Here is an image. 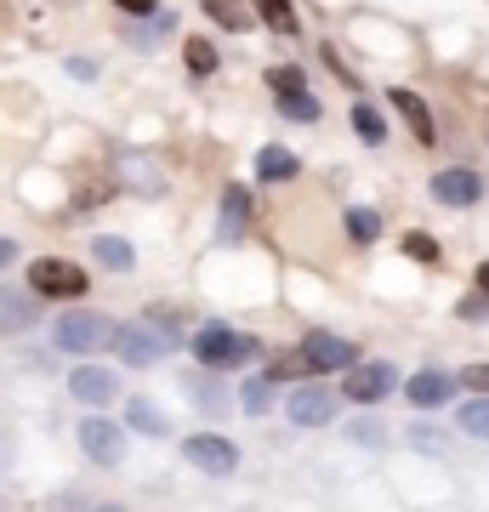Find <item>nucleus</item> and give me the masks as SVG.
<instances>
[{"label":"nucleus","mask_w":489,"mask_h":512,"mask_svg":"<svg viewBox=\"0 0 489 512\" xmlns=\"http://www.w3.org/2000/svg\"><path fill=\"white\" fill-rule=\"evenodd\" d=\"M239 404H245V416H262V410H268V376H256V382H245Z\"/></svg>","instance_id":"nucleus-26"},{"label":"nucleus","mask_w":489,"mask_h":512,"mask_svg":"<svg viewBox=\"0 0 489 512\" xmlns=\"http://www.w3.org/2000/svg\"><path fill=\"white\" fill-rule=\"evenodd\" d=\"M200 12L211 23H217V29H245V23H251V12H245V0H200Z\"/></svg>","instance_id":"nucleus-18"},{"label":"nucleus","mask_w":489,"mask_h":512,"mask_svg":"<svg viewBox=\"0 0 489 512\" xmlns=\"http://www.w3.org/2000/svg\"><path fill=\"white\" fill-rule=\"evenodd\" d=\"M279 114L308 126V120H319V97H313V92H279Z\"/></svg>","instance_id":"nucleus-22"},{"label":"nucleus","mask_w":489,"mask_h":512,"mask_svg":"<svg viewBox=\"0 0 489 512\" xmlns=\"http://www.w3.org/2000/svg\"><path fill=\"white\" fill-rule=\"evenodd\" d=\"M404 393H410V404H416V410H444V404H450V393H455V382L444 376V370H421V376H410V382H404Z\"/></svg>","instance_id":"nucleus-14"},{"label":"nucleus","mask_w":489,"mask_h":512,"mask_svg":"<svg viewBox=\"0 0 489 512\" xmlns=\"http://www.w3.org/2000/svg\"><path fill=\"white\" fill-rule=\"evenodd\" d=\"M114 6L131 12V18H154V6H160V0H114Z\"/></svg>","instance_id":"nucleus-30"},{"label":"nucleus","mask_w":489,"mask_h":512,"mask_svg":"<svg viewBox=\"0 0 489 512\" xmlns=\"http://www.w3.org/2000/svg\"><path fill=\"white\" fill-rule=\"evenodd\" d=\"M285 416L296 421V427H325V421L336 416V393H325V387H290Z\"/></svg>","instance_id":"nucleus-11"},{"label":"nucleus","mask_w":489,"mask_h":512,"mask_svg":"<svg viewBox=\"0 0 489 512\" xmlns=\"http://www.w3.org/2000/svg\"><path fill=\"white\" fill-rule=\"evenodd\" d=\"M126 421L137 427V433H148V439H165V416H160V410H154L148 399H137V404H131V410H126Z\"/></svg>","instance_id":"nucleus-23"},{"label":"nucleus","mask_w":489,"mask_h":512,"mask_svg":"<svg viewBox=\"0 0 489 512\" xmlns=\"http://www.w3.org/2000/svg\"><path fill=\"white\" fill-rule=\"evenodd\" d=\"M353 439H359V444H381V427H376V421H353Z\"/></svg>","instance_id":"nucleus-31"},{"label":"nucleus","mask_w":489,"mask_h":512,"mask_svg":"<svg viewBox=\"0 0 489 512\" xmlns=\"http://www.w3.org/2000/svg\"><path fill=\"white\" fill-rule=\"evenodd\" d=\"M251 6L273 35H296V6H290V0H251Z\"/></svg>","instance_id":"nucleus-20"},{"label":"nucleus","mask_w":489,"mask_h":512,"mask_svg":"<svg viewBox=\"0 0 489 512\" xmlns=\"http://www.w3.org/2000/svg\"><path fill=\"white\" fill-rule=\"evenodd\" d=\"M410 439H416L421 450H438V444H444V439H438V433H433V427H416V433H410Z\"/></svg>","instance_id":"nucleus-32"},{"label":"nucleus","mask_w":489,"mask_h":512,"mask_svg":"<svg viewBox=\"0 0 489 512\" xmlns=\"http://www.w3.org/2000/svg\"><path fill=\"white\" fill-rule=\"evenodd\" d=\"M302 365L319 370V376H330V370H353L359 365V348H353L347 336H336V330H308V336H302Z\"/></svg>","instance_id":"nucleus-5"},{"label":"nucleus","mask_w":489,"mask_h":512,"mask_svg":"<svg viewBox=\"0 0 489 512\" xmlns=\"http://www.w3.org/2000/svg\"><path fill=\"white\" fill-rule=\"evenodd\" d=\"M404 256H416V262H438V239L433 234H404Z\"/></svg>","instance_id":"nucleus-27"},{"label":"nucleus","mask_w":489,"mask_h":512,"mask_svg":"<svg viewBox=\"0 0 489 512\" xmlns=\"http://www.w3.org/2000/svg\"><path fill=\"white\" fill-rule=\"evenodd\" d=\"M268 86H273V92H308V80H302V69H296V63H290V69H273Z\"/></svg>","instance_id":"nucleus-28"},{"label":"nucleus","mask_w":489,"mask_h":512,"mask_svg":"<svg viewBox=\"0 0 489 512\" xmlns=\"http://www.w3.org/2000/svg\"><path fill=\"white\" fill-rule=\"evenodd\" d=\"M245 222H251V200H245V188H228L222 194V217H217V239L222 245H239L245 239Z\"/></svg>","instance_id":"nucleus-15"},{"label":"nucleus","mask_w":489,"mask_h":512,"mask_svg":"<svg viewBox=\"0 0 489 512\" xmlns=\"http://www.w3.org/2000/svg\"><path fill=\"white\" fill-rule=\"evenodd\" d=\"M461 382L472 387V393H489V365H467V376Z\"/></svg>","instance_id":"nucleus-29"},{"label":"nucleus","mask_w":489,"mask_h":512,"mask_svg":"<svg viewBox=\"0 0 489 512\" xmlns=\"http://www.w3.org/2000/svg\"><path fill=\"white\" fill-rule=\"evenodd\" d=\"M387 103H393V109L404 114V126L416 131V143L421 148H433L438 143V126H433V109H427V103H421L416 92H404V86H393V92H387Z\"/></svg>","instance_id":"nucleus-13"},{"label":"nucleus","mask_w":489,"mask_h":512,"mask_svg":"<svg viewBox=\"0 0 489 512\" xmlns=\"http://www.w3.org/2000/svg\"><path fill=\"white\" fill-rule=\"evenodd\" d=\"M455 421H461V433H472V439H489V393H472L467 410H455Z\"/></svg>","instance_id":"nucleus-21"},{"label":"nucleus","mask_w":489,"mask_h":512,"mask_svg":"<svg viewBox=\"0 0 489 512\" xmlns=\"http://www.w3.org/2000/svg\"><path fill=\"white\" fill-rule=\"evenodd\" d=\"M86 285H91V274H80L63 256H35V262H29V291H40V296L74 302V296H86Z\"/></svg>","instance_id":"nucleus-4"},{"label":"nucleus","mask_w":489,"mask_h":512,"mask_svg":"<svg viewBox=\"0 0 489 512\" xmlns=\"http://www.w3.org/2000/svg\"><path fill=\"white\" fill-rule=\"evenodd\" d=\"M399 387V370L387 365H353V370H342V399L347 404H381L387 393Z\"/></svg>","instance_id":"nucleus-6"},{"label":"nucleus","mask_w":489,"mask_h":512,"mask_svg":"<svg viewBox=\"0 0 489 512\" xmlns=\"http://www.w3.org/2000/svg\"><path fill=\"white\" fill-rule=\"evenodd\" d=\"M80 450H86L97 467H120V461H126V433H120L114 421L91 416V421H80Z\"/></svg>","instance_id":"nucleus-8"},{"label":"nucleus","mask_w":489,"mask_h":512,"mask_svg":"<svg viewBox=\"0 0 489 512\" xmlns=\"http://www.w3.org/2000/svg\"><path fill=\"white\" fill-rule=\"evenodd\" d=\"M194 359L211 365V370H234V365H245V359H256V342L239 336V330H228V325H205L200 336H194Z\"/></svg>","instance_id":"nucleus-3"},{"label":"nucleus","mask_w":489,"mask_h":512,"mask_svg":"<svg viewBox=\"0 0 489 512\" xmlns=\"http://www.w3.org/2000/svg\"><path fill=\"white\" fill-rule=\"evenodd\" d=\"M296 171H302V160H296L290 148H279V143H268L262 154H256V177H262V183H290Z\"/></svg>","instance_id":"nucleus-16"},{"label":"nucleus","mask_w":489,"mask_h":512,"mask_svg":"<svg viewBox=\"0 0 489 512\" xmlns=\"http://www.w3.org/2000/svg\"><path fill=\"white\" fill-rule=\"evenodd\" d=\"M182 63H188V74H217V46L211 40H188L182 46Z\"/></svg>","instance_id":"nucleus-24"},{"label":"nucleus","mask_w":489,"mask_h":512,"mask_svg":"<svg viewBox=\"0 0 489 512\" xmlns=\"http://www.w3.org/2000/svg\"><path fill=\"white\" fill-rule=\"evenodd\" d=\"M69 393L80 404H114L120 399V382H114V370H97V365H80L69 376Z\"/></svg>","instance_id":"nucleus-12"},{"label":"nucleus","mask_w":489,"mask_h":512,"mask_svg":"<svg viewBox=\"0 0 489 512\" xmlns=\"http://www.w3.org/2000/svg\"><path fill=\"white\" fill-rule=\"evenodd\" d=\"M114 353H120V365H154V359H165V353L177 348V330H171V319H143V325H120L114 330Z\"/></svg>","instance_id":"nucleus-1"},{"label":"nucleus","mask_w":489,"mask_h":512,"mask_svg":"<svg viewBox=\"0 0 489 512\" xmlns=\"http://www.w3.org/2000/svg\"><path fill=\"white\" fill-rule=\"evenodd\" d=\"M347 234L359 239V245H370V239L381 234V217L370 211V205H353V211H347Z\"/></svg>","instance_id":"nucleus-25"},{"label":"nucleus","mask_w":489,"mask_h":512,"mask_svg":"<svg viewBox=\"0 0 489 512\" xmlns=\"http://www.w3.org/2000/svg\"><path fill=\"white\" fill-rule=\"evenodd\" d=\"M40 325V291H18V285H0V330L23 336Z\"/></svg>","instance_id":"nucleus-10"},{"label":"nucleus","mask_w":489,"mask_h":512,"mask_svg":"<svg viewBox=\"0 0 489 512\" xmlns=\"http://www.w3.org/2000/svg\"><path fill=\"white\" fill-rule=\"evenodd\" d=\"M91 256H97L103 268H114V274H131V262H137V251H131L126 239H114V234H97V239H91Z\"/></svg>","instance_id":"nucleus-17"},{"label":"nucleus","mask_w":489,"mask_h":512,"mask_svg":"<svg viewBox=\"0 0 489 512\" xmlns=\"http://www.w3.org/2000/svg\"><path fill=\"white\" fill-rule=\"evenodd\" d=\"M433 200L450 205V211H467V205L484 200V177L467 171V165H450V171H438L433 177Z\"/></svg>","instance_id":"nucleus-9"},{"label":"nucleus","mask_w":489,"mask_h":512,"mask_svg":"<svg viewBox=\"0 0 489 512\" xmlns=\"http://www.w3.org/2000/svg\"><path fill=\"white\" fill-rule=\"evenodd\" d=\"M353 131H359V143H370V148L387 143V120H381L376 103H353Z\"/></svg>","instance_id":"nucleus-19"},{"label":"nucleus","mask_w":489,"mask_h":512,"mask_svg":"<svg viewBox=\"0 0 489 512\" xmlns=\"http://www.w3.org/2000/svg\"><path fill=\"white\" fill-rule=\"evenodd\" d=\"M114 330L120 325H109V313H63L52 325V342L63 353H97L114 342Z\"/></svg>","instance_id":"nucleus-2"},{"label":"nucleus","mask_w":489,"mask_h":512,"mask_svg":"<svg viewBox=\"0 0 489 512\" xmlns=\"http://www.w3.org/2000/svg\"><path fill=\"white\" fill-rule=\"evenodd\" d=\"M478 291L489 296V262H478Z\"/></svg>","instance_id":"nucleus-34"},{"label":"nucleus","mask_w":489,"mask_h":512,"mask_svg":"<svg viewBox=\"0 0 489 512\" xmlns=\"http://www.w3.org/2000/svg\"><path fill=\"white\" fill-rule=\"evenodd\" d=\"M97 512H120V507H97Z\"/></svg>","instance_id":"nucleus-35"},{"label":"nucleus","mask_w":489,"mask_h":512,"mask_svg":"<svg viewBox=\"0 0 489 512\" xmlns=\"http://www.w3.org/2000/svg\"><path fill=\"white\" fill-rule=\"evenodd\" d=\"M182 456L194 461L200 473H211V478H228L239 467V444L234 439H222V433H194V439L182 444Z\"/></svg>","instance_id":"nucleus-7"},{"label":"nucleus","mask_w":489,"mask_h":512,"mask_svg":"<svg viewBox=\"0 0 489 512\" xmlns=\"http://www.w3.org/2000/svg\"><path fill=\"white\" fill-rule=\"evenodd\" d=\"M12 262H18V245H12V239H0V268H12Z\"/></svg>","instance_id":"nucleus-33"}]
</instances>
